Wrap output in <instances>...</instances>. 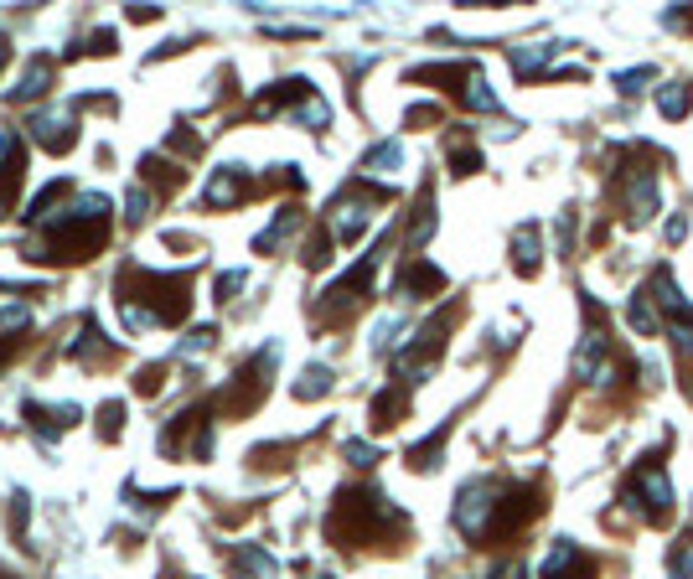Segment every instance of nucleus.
I'll list each match as a JSON object with an SVG mask.
<instances>
[{"label": "nucleus", "instance_id": "obj_1", "mask_svg": "<svg viewBox=\"0 0 693 579\" xmlns=\"http://www.w3.org/2000/svg\"><path fill=\"white\" fill-rule=\"evenodd\" d=\"M109 212H114V202L104 192H83L68 212H57V223L37 238L32 259H47V264H83V259H94L104 249V238H109Z\"/></svg>", "mask_w": 693, "mask_h": 579}, {"label": "nucleus", "instance_id": "obj_2", "mask_svg": "<svg viewBox=\"0 0 693 579\" xmlns=\"http://www.w3.org/2000/svg\"><path fill=\"white\" fill-rule=\"evenodd\" d=\"M388 528H404V517H399V507L388 502L383 492H342L337 507H331V517H326V538L337 548L373 543Z\"/></svg>", "mask_w": 693, "mask_h": 579}, {"label": "nucleus", "instance_id": "obj_3", "mask_svg": "<svg viewBox=\"0 0 693 579\" xmlns=\"http://www.w3.org/2000/svg\"><path fill=\"white\" fill-rule=\"evenodd\" d=\"M140 290V300L130 306H145L156 321H187L192 295H187V274H150V269H125L119 274V295Z\"/></svg>", "mask_w": 693, "mask_h": 579}, {"label": "nucleus", "instance_id": "obj_4", "mask_svg": "<svg viewBox=\"0 0 693 579\" xmlns=\"http://www.w3.org/2000/svg\"><path fill=\"white\" fill-rule=\"evenodd\" d=\"M621 502H631L652 528H662L673 517V481H668V466L657 461V455H647V461L631 471V481L621 486Z\"/></svg>", "mask_w": 693, "mask_h": 579}, {"label": "nucleus", "instance_id": "obj_5", "mask_svg": "<svg viewBox=\"0 0 693 579\" xmlns=\"http://www.w3.org/2000/svg\"><path fill=\"white\" fill-rule=\"evenodd\" d=\"M497 507H502V481H471V486H461V497H456V528L466 538H476V543H492Z\"/></svg>", "mask_w": 693, "mask_h": 579}, {"label": "nucleus", "instance_id": "obj_6", "mask_svg": "<svg viewBox=\"0 0 693 579\" xmlns=\"http://www.w3.org/2000/svg\"><path fill=\"white\" fill-rule=\"evenodd\" d=\"M275 357H280V347H264V352H254L244 368H238V378L228 383V393H218V409L223 414H249L264 393H269V368H275Z\"/></svg>", "mask_w": 693, "mask_h": 579}, {"label": "nucleus", "instance_id": "obj_7", "mask_svg": "<svg viewBox=\"0 0 693 579\" xmlns=\"http://www.w3.org/2000/svg\"><path fill=\"white\" fill-rule=\"evenodd\" d=\"M388 254V238H378V249L373 254H363V264H357L352 274H342L337 285H331L326 295H321V306H316V316H337V311H347V306H357V300H368V285H373V269H378V259Z\"/></svg>", "mask_w": 693, "mask_h": 579}, {"label": "nucleus", "instance_id": "obj_8", "mask_svg": "<svg viewBox=\"0 0 693 579\" xmlns=\"http://www.w3.org/2000/svg\"><path fill=\"white\" fill-rule=\"evenodd\" d=\"M621 187H626V197H621L626 223H647V218H657V171H652L647 161L626 166V171H621Z\"/></svg>", "mask_w": 693, "mask_h": 579}, {"label": "nucleus", "instance_id": "obj_9", "mask_svg": "<svg viewBox=\"0 0 693 579\" xmlns=\"http://www.w3.org/2000/svg\"><path fill=\"white\" fill-rule=\"evenodd\" d=\"M544 579H595V559L575 538H559L554 554L544 559Z\"/></svg>", "mask_w": 693, "mask_h": 579}, {"label": "nucleus", "instance_id": "obj_10", "mask_svg": "<svg viewBox=\"0 0 693 579\" xmlns=\"http://www.w3.org/2000/svg\"><path fill=\"white\" fill-rule=\"evenodd\" d=\"M373 202H378V192H352V197H342L337 207V218H331V233H337L342 243H357V233L368 228V212H373Z\"/></svg>", "mask_w": 693, "mask_h": 579}, {"label": "nucleus", "instance_id": "obj_11", "mask_svg": "<svg viewBox=\"0 0 693 579\" xmlns=\"http://www.w3.org/2000/svg\"><path fill=\"white\" fill-rule=\"evenodd\" d=\"M399 295H409V300H425V295H440L445 290V274L435 269V264H425V259H409L404 269H399V285H394Z\"/></svg>", "mask_w": 693, "mask_h": 579}, {"label": "nucleus", "instance_id": "obj_12", "mask_svg": "<svg viewBox=\"0 0 693 579\" xmlns=\"http://www.w3.org/2000/svg\"><path fill=\"white\" fill-rule=\"evenodd\" d=\"M244 197H249L244 166H223L213 181H207V207H233V202H244Z\"/></svg>", "mask_w": 693, "mask_h": 579}, {"label": "nucleus", "instance_id": "obj_13", "mask_svg": "<svg viewBox=\"0 0 693 579\" xmlns=\"http://www.w3.org/2000/svg\"><path fill=\"white\" fill-rule=\"evenodd\" d=\"M52 88V63L47 57H32V63H26V73L16 78V88H6V99L11 104H32V99H42Z\"/></svg>", "mask_w": 693, "mask_h": 579}, {"label": "nucleus", "instance_id": "obj_14", "mask_svg": "<svg viewBox=\"0 0 693 579\" xmlns=\"http://www.w3.org/2000/svg\"><path fill=\"white\" fill-rule=\"evenodd\" d=\"M228 569H233V579H275V559H269L264 548H254V543L228 548Z\"/></svg>", "mask_w": 693, "mask_h": 579}, {"label": "nucleus", "instance_id": "obj_15", "mask_svg": "<svg viewBox=\"0 0 693 579\" xmlns=\"http://www.w3.org/2000/svg\"><path fill=\"white\" fill-rule=\"evenodd\" d=\"M32 135H37V145L57 150V156H68V150L78 145L73 119H57V114H37V119H32Z\"/></svg>", "mask_w": 693, "mask_h": 579}, {"label": "nucleus", "instance_id": "obj_16", "mask_svg": "<svg viewBox=\"0 0 693 579\" xmlns=\"http://www.w3.org/2000/svg\"><path fill=\"white\" fill-rule=\"evenodd\" d=\"M554 52H559L554 42H528V47H512L507 57H512V73H518V78H538L554 63Z\"/></svg>", "mask_w": 693, "mask_h": 579}, {"label": "nucleus", "instance_id": "obj_17", "mask_svg": "<svg viewBox=\"0 0 693 579\" xmlns=\"http://www.w3.org/2000/svg\"><path fill=\"white\" fill-rule=\"evenodd\" d=\"M404 409H409V393L394 383V388H383L378 399H373V430H394V424L404 419Z\"/></svg>", "mask_w": 693, "mask_h": 579}, {"label": "nucleus", "instance_id": "obj_18", "mask_svg": "<svg viewBox=\"0 0 693 579\" xmlns=\"http://www.w3.org/2000/svg\"><path fill=\"white\" fill-rule=\"evenodd\" d=\"M512 269L528 274V280L538 274V228L533 223H523L518 233H512Z\"/></svg>", "mask_w": 693, "mask_h": 579}, {"label": "nucleus", "instance_id": "obj_19", "mask_svg": "<svg viewBox=\"0 0 693 579\" xmlns=\"http://www.w3.org/2000/svg\"><path fill=\"white\" fill-rule=\"evenodd\" d=\"M295 228H300V212H295V207H280V212H275V223H269V228L254 238V249H259V254H275Z\"/></svg>", "mask_w": 693, "mask_h": 579}, {"label": "nucleus", "instance_id": "obj_20", "mask_svg": "<svg viewBox=\"0 0 693 579\" xmlns=\"http://www.w3.org/2000/svg\"><path fill=\"white\" fill-rule=\"evenodd\" d=\"M657 109H662V119H683L693 109V83H683V78L662 83L657 88Z\"/></svg>", "mask_w": 693, "mask_h": 579}, {"label": "nucleus", "instance_id": "obj_21", "mask_svg": "<svg viewBox=\"0 0 693 579\" xmlns=\"http://www.w3.org/2000/svg\"><path fill=\"white\" fill-rule=\"evenodd\" d=\"M631 331H637V337H657V331H662V321H657V300L647 295V290H637V295H631Z\"/></svg>", "mask_w": 693, "mask_h": 579}, {"label": "nucleus", "instance_id": "obj_22", "mask_svg": "<svg viewBox=\"0 0 693 579\" xmlns=\"http://www.w3.org/2000/svg\"><path fill=\"white\" fill-rule=\"evenodd\" d=\"M404 166V150H399V140H383V145H373L368 156H363V171L368 176H394Z\"/></svg>", "mask_w": 693, "mask_h": 579}, {"label": "nucleus", "instance_id": "obj_23", "mask_svg": "<svg viewBox=\"0 0 693 579\" xmlns=\"http://www.w3.org/2000/svg\"><path fill=\"white\" fill-rule=\"evenodd\" d=\"M63 192H68V181H47V187H42L32 202H26V212H21V218H26V223H42L47 212H52L57 202H63Z\"/></svg>", "mask_w": 693, "mask_h": 579}, {"label": "nucleus", "instance_id": "obj_24", "mask_svg": "<svg viewBox=\"0 0 693 579\" xmlns=\"http://www.w3.org/2000/svg\"><path fill=\"white\" fill-rule=\"evenodd\" d=\"M435 233V197H430V187L419 192V207H414V228H409V249H419Z\"/></svg>", "mask_w": 693, "mask_h": 579}, {"label": "nucleus", "instance_id": "obj_25", "mask_svg": "<svg viewBox=\"0 0 693 579\" xmlns=\"http://www.w3.org/2000/svg\"><path fill=\"white\" fill-rule=\"evenodd\" d=\"M321 393H331V368L311 362V368L295 378V399H321Z\"/></svg>", "mask_w": 693, "mask_h": 579}, {"label": "nucleus", "instance_id": "obj_26", "mask_svg": "<svg viewBox=\"0 0 693 579\" xmlns=\"http://www.w3.org/2000/svg\"><path fill=\"white\" fill-rule=\"evenodd\" d=\"M461 99H466L471 109H481V114H497V109H502V99L492 94V83L481 78V73H476V78H471V83L461 88Z\"/></svg>", "mask_w": 693, "mask_h": 579}, {"label": "nucleus", "instance_id": "obj_27", "mask_svg": "<svg viewBox=\"0 0 693 579\" xmlns=\"http://www.w3.org/2000/svg\"><path fill=\"white\" fill-rule=\"evenodd\" d=\"M140 171H145V181H156V187H182V181H187V171H182V166H166L161 156H145V161H140Z\"/></svg>", "mask_w": 693, "mask_h": 579}, {"label": "nucleus", "instance_id": "obj_28", "mask_svg": "<svg viewBox=\"0 0 693 579\" xmlns=\"http://www.w3.org/2000/svg\"><path fill=\"white\" fill-rule=\"evenodd\" d=\"M445 435H450V424H440L430 440H419V445L409 450V466H414V471H430V466H435V455H440V445H445Z\"/></svg>", "mask_w": 693, "mask_h": 579}, {"label": "nucleus", "instance_id": "obj_29", "mask_svg": "<svg viewBox=\"0 0 693 579\" xmlns=\"http://www.w3.org/2000/svg\"><path fill=\"white\" fill-rule=\"evenodd\" d=\"M295 119H300V125H311V130H326L331 125V109H326L321 94H311L306 104H295Z\"/></svg>", "mask_w": 693, "mask_h": 579}, {"label": "nucleus", "instance_id": "obj_30", "mask_svg": "<svg viewBox=\"0 0 693 579\" xmlns=\"http://www.w3.org/2000/svg\"><path fill=\"white\" fill-rule=\"evenodd\" d=\"M21 161H26V150L16 135H0V181L6 176H21Z\"/></svg>", "mask_w": 693, "mask_h": 579}, {"label": "nucleus", "instance_id": "obj_31", "mask_svg": "<svg viewBox=\"0 0 693 579\" xmlns=\"http://www.w3.org/2000/svg\"><path fill=\"white\" fill-rule=\"evenodd\" d=\"M450 171H456V176H476L481 171V150L476 145H450Z\"/></svg>", "mask_w": 693, "mask_h": 579}, {"label": "nucleus", "instance_id": "obj_32", "mask_svg": "<svg viewBox=\"0 0 693 579\" xmlns=\"http://www.w3.org/2000/svg\"><path fill=\"white\" fill-rule=\"evenodd\" d=\"M244 285H249V274H244V269H228V274H218V280H213V300L223 306V300H233Z\"/></svg>", "mask_w": 693, "mask_h": 579}, {"label": "nucleus", "instance_id": "obj_33", "mask_svg": "<svg viewBox=\"0 0 693 579\" xmlns=\"http://www.w3.org/2000/svg\"><path fill=\"white\" fill-rule=\"evenodd\" d=\"M99 419H104V440H119V435H125V404H104Z\"/></svg>", "mask_w": 693, "mask_h": 579}, {"label": "nucleus", "instance_id": "obj_34", "mask_svg": "<svg viewBox=\"0 0 693 579\" xmlns=\"http://www.w3.org/2000/svg\"><path fill=\"white\" fill-rule=\"evenodd\" d=\"M300 259H306L311 269H326V264H331V233H316V238H311V249L300 254Z\"/></svg>", "mask_w": 693, "mask_h": 579}, {"label": "nucleus", "instance_id": "obj_35", "mask_svg": "<svg viewBox=\"0 0 693 579\" xmlns=\"http://www.w3.org/2000/svg\"><path fill=\"white\" fill-rule=\"evenodd\" d=\"M0 326H6V337H11V331H26V326H32V311H26V306H0Z\"/></svg>", "mask_w": 693, "mask_h": 579}, {"label": "nucleus", "instance_id": "obj_36", "mask_svg": "<svg viewBox=\"0 0 693 579\" xmlns=\"http://www.w3.org/2000/svg\"><path fill=\"white\" fill-rule=\"evenodd\" d=\"M342 455H347L352 466H373V461H378V450H373L368 440H347V445H342Z\"/></svg>", "mask_w": 693, "mask_h": 579}, {"label": "nucleus", "instance_id": "obj_37", "mask_svg": "<svg viewBox=\"0 0 693 579\" xmlns=\"http://www.w3.org/2000/svg\"><path fill=\"white\" fill-rule=\"evenodd\" d=\"M213 342H218V331H213V326H197V331H187V342H182V352H192V357H197V352H207V347H213Z\"/></svg>", "mask_w": 693, "mask_h": 579}, {"label": "nucleus", "instance_id": "obj_38", "mask_svg": "<svg viewBox=\"0 0 693 579\" xmlns=\"http://www.w3.org/2000/svg\"><path fill=\"white\" fill-rule=\"evenodd\" d=\"M125 207H130V223H145V218H150V192H145V187H130Z\"/></svg>", "mask_w": 693, "mask_h": 579}, {"label": "nucleus", "instance_id": "obj_39", "mask_svg": "<svg viewBox=\"0 0 693 579\" xmlns=\"http://www.w3.org/2000/svg\"><path fill=\"white\" fill-rule=\"evenodd\" d=\"M161 383H166V378H161V368H145V373L135 378V393H140V399H156Z\"/></svg>", "mask_w": 693, "mask_h": 579}, {"label": "nucleus", "instance_id": "obj_40", "mask_svg": "<svg viewBox=\"0 0 693 579\" xmlns=\"http://www.w3.org/2000/svg\"><path fill=\"white\" fill-rule=\"evenodd\" d=\"M668 579H693V548H673V574Z\"/></svg>", "mask_w": 693, "mask_h": 579}, {"label": "nucleus", "instance_id": "obj_41", "mask_svg": "<svg viewBox=\"0 0 693 579\" xmlns=\"http://www.w3.org/2000/svg\"><path fill=\"white\" fill-rule=\"evenodd\" d=\"M647 78H652V68H631V73H621L616 83L626 88V94H642V83H647Z\"/></svg>", "mask_w": 693, "mask_h": 579}, {"label": "nucleus", "instance_id": "obj_42", "mask_svg": "<svg viewBox=\"0 0 693 579\" xmlns=\"http://www.w3.org/2000/svg\"><path fill=\"white\" fill-rule=\"evenodd\" d=\"M88 52H99V57H109V52H114V32H109V26H104V32H94V37H88Z\"/></svg>", "mask_w": 693, "mask_h": 579}, {"label": "nucleus", "instance_id": "obj_43", "mask_svg": "<svg viewBox=\"0 0 693 579\" xmlns=\"http://www.w3.org/2000/svg\"><path fill=\"white\" fill-rule=\"evenodd\" d=\"M125 21H161V6H125Z\"/></svg>", "mask_w": 693, "mask_h": 579}, {"label": "nucleus", "instance_id": "obj_44", "mask_svg": "<svg viewBox=\"0 0 693 579\" xmlns=\"http://www.w3.org/2000/svg\"><path fill=\"white\" fill-rule=\"evenodd\" d=\"M683 233H688V218H683V212H678V218H673V223H668V243H678V238H683Z\"/></svg>", "mask_w": 693, "mask_h": 579}, {"label": "nucleus", "instance_id": "obj_45", "mask_svg": "<svg viewBox=\"0 0 693 579\" xmlns=\"http://www.w3.org/2000/svg\"><path fill=\"white\" fill-rule=\"evenodd\" d=\"M16 347H21V337H0V362L16 357Z\"/></svg>", "mask_w": 693, "mask_h": 579}, {"label": "nucleus", "instance_id": "obj_46", "mask_svg": "<svg viewBox=\"0 0 693 579\" xmlns=\"http://www.w3.org/2000/svg\"><path fill=\"white\" fill-rule=\"evenodd\" d=\"M683 393H688V404H693V362H688V378H683Z\"/></svg>", "mask_w": 693, "mask_h": 579}, {"label": "nucleus", "instance_id": "obj_47", "mask_svg": "<svg viewBox=\"0 0 693 579\" xmlns=\"http://www.w3.org/2000/svg\"><path fill=\"white\" fill-rule=\"evenodd\" d=\"M11 63V47H6V37H0V68H6Z\"/></svg>", "mask_w": 693, "mask_h": 579}, {"label": "nucleus", "instance_id": "obj_48", "mask_svg": "<svg viewBox=\"0 0 693 579\" xmlns=\"http://www.w3.org/2000/svg\"><path fill=\"white\" fill-rule=\"evenodd\" d=\"M6 212H11V202H6V197H0V218H6Z\"/></svg>", "mask_w": 693, "mask_h": 579}]
</instances>
